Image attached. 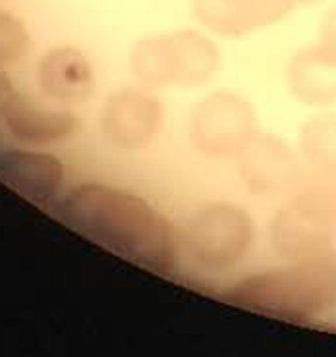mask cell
Returning a JSON list of instances; mask_svg holds the SVG:
<instances>
[{"instance_id": "14", "label": "cell", "mask_w": 336, "mask_h": 357, "mask_svg": "<svg viewBox=\"0 0 336 357\" xmlns=\"http://www.w3.org/2000/svg\"><path fill=\"white\" fill-rule=\"evenodd\" d=\"M325 45L336 52V12L328 17L327 25H325Z\"/></svg>"}, {"instance_id": "1", "label": "cell", "mask_w": 336, "mask_h": 357, "mask_svg": "<svg viewBox=\"0 0 336 357\" xmlns=\"http://www.w3.org/2000/svg\"><path fill=\"white\" fill-rule=\"evenodd\" d=\"M60 211L70 225L135 263L160 271L174 263L176 241L167 220L126 191L84 183L68 193Z\"/></svg>"}, {"instance_id": "8", "label": "cell", "mask_w": 336, "mask_h": 357, "mask_svg": "<svg viewBox=\"0 0 336 357\" xmlns=\"http://www.w3.org/2000/svg\"><path fill=\"white\" fill-rule=\"evenodd\" d=\"M0 178L26 197L47 201L59 193L64 180V167L51 155L6 151L0 155Z\"/></svg>"}, {"instance_id": "9", "label": "cell", "mask_w": 336, "mask_h": 357, "mask_svg": "<svg viewBox=\"0 0 336 357\" xmlns=\"http://www.w3.org/2000/svg\"><path fill=\"white\" fill-rule=\"evenodd\" d=\"M10 133L29 143H54L74 137L79 132V120L70 112H56L37 107L26 97L14 95L2 110Z\"/></svg>"}, {"instance_id": "13", "label": "cell", "mask_w": 336, "mask_h": 357, "mask_svg": "<svg viewBox=\"0 0 336 357\" xmlns=\"http://www.w3.org/2000/svg\"><path fill=\"white\" fill-rule=\"evenodd\" d=\"M14 95H16V91H14V85H12V82L6 77V74H2V72H0V112L4 110V107H6L10 100H12Z\"/></svg>"}, {"instance_id": "5", "label": "cell", "mask_w": 336, "mask_h": 357, "mask_svg": "<svg viewBox=\"0 0 336 357\" xmlns=\"http://www.w3.org/2000/svg\"><path fill=\"white\" fill-rule=\"evenodd\" d=\"M252 132V114L242 100L217 95L205 100L194 116V139L199 147L220 155L244 147Z\"/></svg>"}, {"instance_id": "6", "label": "cell", "mask_w": 336, "mask_h": 357, "mask_svg": "<svg viewBox=\"0 0 336 357\" xmlns=\"http://www.w3.org/2000/svg\"><path fill=\"white\" fill-rule=\"evenodd\" d=\"M101 122L110 142L132 149L155 135L160 124V110L159 105L145 95L116 93L107 102Z\"/></svg>"}, {"instance_id": "15", "label": "cell", "mask_w": 336, "mask_h": 357, "mask_svg": "<svg viewBox=\"0 0 336 357\" xmlns=\"http://www.w3.org/2000/svg\"><path fill=\"white\" fill-rule=\"evenodd\" d=\"M300 2H313V0H300Z\"/></svg>"}, {"instance_id": "7", "label": "cell", "mask_w": 336, "mask_h": 357, "mask_svg": "<svg viewBox=\"0 0 336 357\" xmlns=\"http://www.w3.org/2000/svg\"><path fill=\"white\" fill-rule=\"evenodd\" d=\"M39 85L51 99L79 102L91 97L95 87L91 64L74 47H56L39 62Z\"/></svg>"}, {"instance_id": "10", "label": "cell", "mask_w": 336, "mask_h": 357, "mask_svg": "<svg viewBox=\"0 0 336 357\" xmlns=\"http://www.w3.org/2000/svg\"><path fill=\"white\" fill-rule=\"evenodd\" d=\"M296 93L310 102L336 100V52L323 45L303 52L292 68Z\"/></svg>"}, {"instance_id": "3", "label": "cell", "mask_w": 336, "mask_h": 357, "mask_svg": "<svg viewBox=\"0 0 336 357\" xmlns=\"http://www.w3.org/2000/svg\"><path fill=\"white\" fill-rule=\"evenodd\" d=\"M217 54L199 37H178L147 43L135 54V68L153 84H199L213 74Z\"/></svg>"}, {"instance_id": "11", "label": "cell", "mask_w": 336, "mask_h": 357, "mask_svg": "<svg viewBox=\"0 0 336 357\" xmlns=\"http://www.w3.org/2000/svg\"><path fill=\"white\" fill-rule=\"evenodd\" d=\"M305 149L310 158L327 170L328 174L336 176V120H317L305 132Z\"/></svg>"}, {"instance_id": "4", "label": "cell", "mask_w": 336, "mask_h": 357, "mask_svg": "<svg viewBox=\"0 0 336 357\" xmlns=\"http://www.w3.org/2000/svg\"><path fill=\"white\" fill-rule=\"evenodd\" d=\"M252 241L250 218L232 207H209L194 218L188 245L201 265L209 268H224L244 257Z\"/></svg>"}, {"instance_id": "2", "label": "cell", "mask_w": 336, "mask_h": 357, "mask_svg": "<svg viewBox=\"0 0 336 357\" xmlns=\"http://www.w3.org/2000/svg\"><path fill=\"white\" fill-rule=\"evenodd\" d=\"M244 303L282 315H311L336 305V265L305 261L282 273L263 274L236 290Z\"/></svg>"}, {"instance_id": "12", "label": "cell", "mask_w": 336, "mask_h": 357, "mask_svg": "<svg viewBox=\"0 0 336 357\" xmlns=\"http://www.w3.org/2000/svg\"><path fill=\"white\" fill-rule=\"evenodd\" d=\"M29 50V33L22 20L0 12V64L17 62Z\"/></svg>"}]
</instances>
